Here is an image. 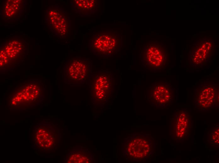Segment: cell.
<instances>
[{
    "label": "cell",
    "mask_w": 219,
    "mask_h": 163,
    "mask_svg": "<svg viewBox=\"0 0 219 163\" xmlns=\"http://www.w3.org/2000/svg\"><path fill=\"white\" fill-rule=\"evenodd\" d=\"M43 86L39 82H25L12 93L10 104L15 107H32L38 104L43 99Z\"/></svg>",
    "instance_id": "1"
},
{
    "label": "cell",
    "mask_w": 219,
    "mask_h": 163,
    "mask_svg": "<svg viewBox=\"0 0 219 163\" xmlns=\"http://www.w3.org/2000/svg\"><path fill=\"white\" fill-rule=\"evenodd\" d=\"M121 46V37L115 31H104L96 33L90 40V51L98 56H112L119 51Z\"/></svg>",
    "instance_id": "2"
},
{
    "label": "cell",
    "mask_w": 219,
    "mask_h": 163,
    "mask_svg": "<svg viewBox=\"0 0 219 163\" xmlns=\"http://www.w3.org/2000/svg\"><path fill=\"white\" fill-rule=\"evenodd\" d=\"M195 107L199 112L218 109L219 86L211 81L204 82L194 89Z\"/></svg>",
    "instance_id": "3"
},
{
    "label": "cell",
    "mask_w": 219,
    "mask_h": 163,
    "mask_svg": "<svg viewBox=\"0 0 219 163\" xmlns=\"http://www.w3.org/2000/svg\"><path fill=\"white\" fill-rule=\"evenodd\" d=\"M140 57L143 66L149 71H163L168 63L167 49L157 43L146 45L141 50Z\"/></svg>",
    "instance_id": "4"
},
{
    "label": "cell",
    "mask_w": 219,
    "mask_h": 163,
    "mask_svg": "<svg viewBox=\"0 0 219 163\" xmlns=\"http://www.w3.org/2000/svg\"><path fill=\"white\" fill-rule=\"evenodd\" d=\"M114 82L109 72L99 71L93 74L91 80V94L96 103H104L110 99L114 90Z\"/></svg>",
    "instance_id": "5"
},
{
    "label": "cell",
    "mask_w": 219,
    "mask_h": 163,
    "mask_svg": "<svg viewBox=\"0 0 219 163\" xmlns=\"http://www.w3.org/2000/svg\"><path fill=\"white\" fill-rule=\"evenodd\" d=\"M33 134V147L37 151H52L58 144V132L50 124L44 122L39 123L35 128Z\"/></svg>",
    "instance_id": "6"
},
{
    "label": "cell",
    "mask_w": 219,
    "mask_h": 163,
    "mask_svg": "<svg viewBox=\"0 0 219 163\" xmlns=\"http://www.w3.org/2000/svg\"><path fill=\"white\" fill-rule=\"evenodd\" d=\"M192 129V116L187 109L177 110L171 119V139L175 142L184 141L190 135Z\"/></svg>",
    "instance_id": "7"
},
{
    "label": "cell",
    "mask_w": 219,
    "mask_h": 163,
    "mask_svg": "<svg viewBox=\"0 0 219 163\" xmlns=\"http://www.w3.org/2000/svg\"><path fill=\"white\" fill-rule=\"evenodd\" d=\"M27 47L26 43L22 39H7L1 47V68H5L17 64L24 58Z\"/></svg>",
    "instance_id": "8"
},
{
    "label": "cell",
    "mask_w": 219,
    "mask_h": 163,
    "mask_svg": "<svg viewBox=\"0 0 219 163\" xmlns=\"http://www.w3.org/2000/svg\"><path fill=\"white\" fill-rule=\"evenodd\" d=\"M153 138L147 135H136L129 139L126 146V155L134 160H141L150 157L154 150Z\"/></svg>",
    "instance_id": "9"
},
{
    "label": "cell",
    "mask_w": 219,
    "mask_h": 163,
    "mask_svg": "<svg viewBox=\"0 0 219 163\" xmlns=\"http://www.w3.org/2000/svg\"><path fill=\"white\" fill-rule=\"evenodd\" d=\"M175 89L166 81H157L147 91V100L153 106L167 108L172 105L175 99Z\"/></svg>",
    "instance_id": "10"
},
{
    "label": "cell",
    "mask_w": 219,
    "mask_h": 163,
    "mask_svg": "<svg viewBox=\"0 0 219 163\" xmlns=\"http://www.w3.org/2000/svg\"><path fill=\"white\" fill-rule=\"evenodd\" d=\"M90 61L79 57H73L65 66V78L70 83L80 84L86 81L90 74Z\"/></svg>",
    "instance_id": "11"
},
{
    "label": "cell",
    "mask_w": 219,
    "mask_h": 163,
    "mask_svg": "<svg viewBox=\"0 0 219 163\" xmlns=\"http://www.w3.org/2000/svg\"><path fill=\"white\" fill-rule=\"evenodd\" d=\"M46 19L52 31L57 36L65 38L70 34V19L66 12L57 6H52L48 9Z\"/></svg>",
    "instance_id": "12"
},
{
    "label": "cell",
    "mask_w": 219,
    "mask_h": 163,
    "mask_svg": "<svg viewBox=\"0 0 219 163\" xmlns=\"http://www.w3.org/2000/svg\"><path fill=\"white\" fill-rule=\"evenodd\" d=\"M214 47L210 41H200L194 46L190 52V61L195 67L205 66L212 57Z\"/></svg>",
    "instance_id": "13"
},
{
    "label": "cell",
    "mask_w": 219,
    "mask_h": 163,
    "mask_svg": "<svg viewBox=\"0 0 219 163\" xmlns=\"http://www.w3.org/2000/svg\"><path fill=\"white\" fill-rule=\"evenodd\" d=\"M24 0H8L5 1L1 7V15L4 19L14 20L20 17L25 11Z\"/></svg>",
    "instance_id": "14"
},
{
    "label": "cell",
    "mask_w": 219,
    "mask_h": 163,
    "mask_svg": "<svg viewBox=\"0 0 219 163\" xmlns=\"http://www.w3.org/2000/svg\"><path fill=\"white\" fill-rule=\"evenodd\" d=\"M72 3L75 11L82 15L93 13L98 6L97 1L96 0H73Z\"/></svg>",
    "instance_id": "15"
},
{
    "label": "cell",
    "mask_w": 219,
    "mask_h": 163,
    "mask_svg": "<svg viewBox=\"0 0 219 163\" xmlns=\"http://www.w3.org/2000/svg\"><path fill=\"white\" fill-rule=\"evenodd\" d=\"M91 155L86 150H76L69 154L66 163H89L92 162Z\"/></svg>",
    "instance_id": "16"
},
{
    "label": "cell",
    "mask_w": 219,
    "mask_h": 163,
    "mask_svg": "<svg viewBox=\"0 0 219 163\" xmlns=\"http://www.w3.org/2000/svg\"><path fill=\"white\" fill-rule=\"evenodd\" d=\"M219 137V124H218L212 126L208 135V141L212 146L218 148Z\"/></svg>",
    "instance_id": "17"
}]
</instances>
